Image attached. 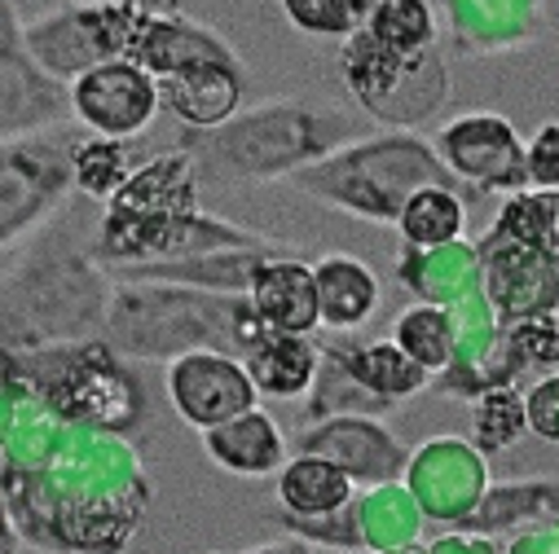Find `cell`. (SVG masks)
<instances>
[{"label": "cell", "instance_id": "12", "mask_svg": "<svg viewBox=\"0 0 559 554\" xmlns=\"http://www.w3.org/2000/svg\"><path fill=\"white\" fill-rule=\"evenodd\" d=\"M528 172L542 181V185H559V123L542 128V136L528 150Z\"/></svg>", "mask_w": 559, "mask_h": 554}, {"label": "cell", "instance_id": "11", "mask_svg": "<svg viewBox=\"0 0 559 554\" xmlns=\"http://www.w3.org/2000/svg\"><path fill=\"white\" fill-rule=\"evenodd\" d=\"M528 423H533L537 436L559 441V378L542 383V387L528 396Z\"/></svg>", "mask_w": 559, "mask_h": 554}, {"label": "cell", "instance_id": "2", "mask_svg": "<svg viewBox=\"0 0 559 554\" xmlns=\"http://www.w3.org/2000/svg\"><path fill=\"white\" fill-rule=\"evenodd\" d=\"M255 313L269 330L305 335L318 326V282L305 264H269L255 277Z\"/></svg>", "mask_w": 559, "mask_h": 554}, {"label": "cell", "instance_id": "4", "mask_svg": "<svg viewBox=\"0 0 559 554\" xmlns=\"http://www.w3.org/2000/svg\"><path fill=\"white\" fill-rule=\"evenodd\" d=\"M207 449L225 471H238V475H264L283 462V436H277V427L264 413H251V409L234 413L225 427L216 423L207 432Z\"/></svg>", "mask_w": 559, "mask_h": 554}, {"label": "cell", "instance_id": "13", "mask_svg": "<svg viewBox=\"0 0 559 554\" xmlns=\"http://www.w3.org/2000/svg\"><path fill=\"white\" fill-rule=\"evenodd\" d=\"M326 5H344V0H287L292 19L305 23V27H313V32H344V27H353L348 19H340V14L326 10Z\"/></svg>", "mask_w": 559, "mask_h": 554}, {"label": "cell", "instance_id": "7", "mask_svg": "<svg viewBox=\"0 0 559 554\" xmlns=\"http://www.w3.org/2000/svg\"><path fill=\"white\" fill-rule=\"evenodd\" d=\"M348 497V480L340 467L331 462H313V458H300L287 467L283 475V502L300 515H322V510H335L344 506Z\"/></svg>", "mask_w": 559, "mask_h": 554}, {"label": "cell", "instance_id": "9", "mask_svg": "<svg viewBox=\"0 0 559 554\" xmlns=\"http://www.w3.org/2000/svg\"><path fill=\"white\" fill-rule=\"evenodd\" d=\"M401 225H405V238H409V242L437 246V242H450V238L463 229V207H459L450 194L428 190V194H414V203L405 207Z\"/></svg>", "mask_w": 559, "mask_h": 554}, {"label": "cell", "instance_id": "1", "mask_svg": "<svg viewBox=\"0 0 559 554\" xmlns=\"http://www.w3.org/2000/svg\"><path fill=\"white\" fill-rule=\"evenodd\" d=\"M212 392L238 400L242 409H251V396H255V392H251V378H247L238 365H229V361L186 357V361L173 370V400H177V409L186 413V419L199 423V427H216V423L225 419V409H221V400H216Z\"/></svg>", "mask_w": 559, "mask_h": 554}, {"label": "cell", "instance_id": "5", "mask_svg": "<svg viewBox=\"0 0 559 554\" xmlns=\"http://www.w3.org/2000/svg\"><path fill=\"white\" fill-rule=\"evenodd\" d=\"M318 313L326 326H357L374 309V277L357 260H326L313 273Z\"/></svg>", "mask_w": 559, "mask_h": 554}, {"label": "cell", "instance_id": "10", "mask_svg": "<svg viewBox=\"0 0 559 554\" xmlns=\"http://www.w3.org/2000/svg\"><path fill=\"white\" fill-rule=\"evenodd\" d=\"M401 348L418 361V365H441L445 352H450V330H445V317L437 313H409L401 322Z\"/></svg>", "mask_w": 559, "mask_h": 554}, {"label": "cell", "instance_id": "8", "mask_svg": "<svg viewBox=\"0 0 559 554\" xmlns=\"http://www.w3.org/2000/svg\"><path fill=\"white\" fill-rule=\"evenodd\" d=\"M432 36V19L424 0H379L374 10V40L388 53H409Z\"/></svg>", "mask_w": 559, "mask_h": 554}, {"label": "cell", "instance_id": "6", "mask_svg": "<svg viewBox=\"0 0 559 554\" xmlns=\"http://www.w3.org/2000/svg\"><path fill=\"white\" fill-rule=\"evenodd\" d=\"M313 374V352L300 344V335L273 330L251 348V378L273 396H296Z\"/></svg>", "mask_w": 559, "mask_h": 554}, {"label": "cell", "instance_id": "3", "mask_svg": "<svg viewBox=\"0 0 559 554\" xmlns=\"http://www.w3.org/2000/svg\"><path fill=\"white\" fill-rule=\"evenodd\" d=\"M80 106L93 123H102L110 132H128L151 119L155 93L132 67H102L80 84Z\"/></svg>", "mask_w": 559, "mask_h": 554}]
</instances>
